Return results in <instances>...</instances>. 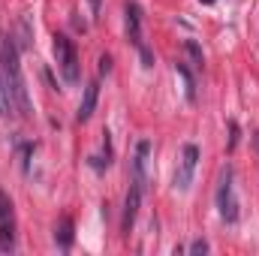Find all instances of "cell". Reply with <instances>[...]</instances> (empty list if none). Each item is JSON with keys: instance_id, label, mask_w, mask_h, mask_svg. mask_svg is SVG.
Segmentation results:
<instances>
[{"instance_id": "5bb4252c", "label": "cell", "mask_w": 259, "mask_h": 256, "mask_svg": "<svg viewBox=\"0 0 259 256\" xmlns=\"http://www.w3.org/2000/svg\"><path fill=\"white\" fill-rule=\"evenodd\" d=\"M190 253H208V241H202V238H199V241H193V244H190Z\"/></svg>"}, {"instance_id": "ba28073f", "label": "cell", "mask_w": 259, "mask_h": 256, "mask_svg": "<svg viewBox=\"0 0 259 256\" xmlns=\"http://www.w3.org/2000/svg\"><path fill=\"white\" fill-rule=\"evenodd\" d=\"M97 100H100V81L94 78V81H88L84 97H81V103H78V112H75V121H78V124L91 121V115H94V109H97Z\"/></svg>"}, {"instance_id": "3957f363", "label": "cell", "mask_w": 259, "mask_h": 256, "mask_svg": "<svg viewBox=\"0 0 259 256\" xmlns=\"http://www.w3.org/2000/svg\"><path fill=\"white\" fill-rule=\"evenodd\" d=\"M217 211L223 223H235L238 220V199H235V175L226 166L220 172V184H217Z\"/></svg>"}, {"instance_id": "9a60e30c", "label": "cell", "mask_w": 259, "mask_h": 256, "mask_svg": "<svg viewBox=\"0 0 259 256\" xmlns=\"http://www.w3.org/2000/svg\"><path fill=\"white\" fill-rule=\"evenodd\" d=\"M106 72H112V58H109V55L100 58V75H106Z\"/></svg>"}, {"instance_id": "4fadbf2b", "label": "cell", "mask_w": 259, "mask_h": 256, "mask_svg": "<svg viewBox=\"0 0 259 256\" xmlns=\"http://www.w3.org/2000/svg\"><path fill=\"white\" fill-rule=\"evenodd\" d=\"M187 52H190V58H193V66L202 69V52H199V46H196L193 39H187Z\"/></svg>"}, {"instance_id": "9c48e42d", "label": "cell", "mask_w": 259, "mask_h": 256, "mask_svg": "<svg viewBox=\"0 0 259 256\" xmlns=\"http://www.w3.org/2000/svg\"><path fill=\"white\" fill-rule=\"evenodd\" d=\"M124 15H127V39L133 46H142V9H139V3L130 0L124 6Z\"/></svg>"}, {"instance_id": "2e32d148", "label": "cell", "mask_w": 259, "mask_h": 256, "mask_svg": "<svg viewBox=\"0 0 259 256\" xmlns=\"http://www.w3.org/2000/svg\"><path fill=\"white\" fill-rule=\"evenodd\" d=\"M91 6H94V15H100V0H91Z\"/></svg>"}, {"instance_id": "52a82bcc", "label": "cell", "mask_w": 259, "mask_h": 256, "mask_svg": "<svg viewBox=\"0 0 259 256\" xmlns=\"http://www.w3.org/2000/svg\"><path fill=\"white\" fill-rule=\"evenodd\" d=\"M142 193H145V190H142L139 184H130L127 199H124V220H121V229H124V235H130V229H133V223H136V217H139Z\"/></svg>"}, {"instance_id": "e0dca14e", "label": "cell", "mask_w": 259, "mask_h": 256, "mask_svg": "<svg viewBox=\"0 0 259 256\" xmlns=\"http://www.w3.org/2000/svg\"><path fill=\"white\" fill-rule=\"evenodd\" d=\"M199 3H214V0H199Z\"/></svg>"}, {"instance_id": "277c9868", "label": "cell", "mask_w": 259, "mask_h": 256, "mask_svg": "<svg viewBox=\"0 0 259 256\" xmlns=\"http://www.w3.org/2000/svg\"><path fill=\"white\" fill-rule=\"evenodd\" d=\"M196 163H199V148H196V145H184L181 160H178V169H175V178H172L175 190H181V193L190 190L193 175H196Z\"/></svg>"}, {"instance_id": "8fae6325", "label": "cell", "mask_w": 259, "mask_h": 256, "mask_svg": "<svg viewBox=\"0 0 259 256\" xmlns=\"http://www.w3.org/2000/svg\"><path fill=\"white\" fill-rule=\"evenodd\" d=\"M175 72L184 78V94H187V100H196V81H193V75H190V69L184 64H175Z\"/></svg>"}, {"instance_id": "8992f818", "label": "cell", "mask_w": 259, "mask_h": 256, "mask_svg": "<svg viewBox=\"0 0 259 256\" xmlns=\"http://www.w3.org/2000/svg\"><path fill=\"white\" fill-rule=\"evenodd\" d=\"M151 151H154V145H151V139H139L136 142V151H133V184H139L142 190L148 187V166H151Z\"/></svg>"}, {"instance_id": "7a4b0ae2", "label": "cell", "mask_w": 259, "mask_h": 256, "mask_svg": "<svg viewBox=\"0 0 259 256\" xmlns=\"http://www.w3.org/2000/svg\"><path fill=\"white\" fill-rule=\"evenodd\" d=\"M55 61H58V69H61L66 84H78V78H81L78 52H75L72 39H66L64 33H55Z\"/></svg>"}, {"instance_id": "5b68a950", "label": "cell", "mask_w": 259, "mask_h": 256, "mask_svg": "<svg viewBox=\"0 0 259 256\" xmlns=\"http://www.w3.org/2000/svg\"><path fill=\"white\" fill-rule=\"evenodd\" d=\"M0 250H15V208L0 190Z\"/></svg>"}, {"instance_id": "30bf717a", "label": "cell", "mask_w": 259, "mask_h": 256, "mask_svg": "<svg viewBox=\"0 0 259 256\" xmlns=\"http://www.w3.org/2000/svg\"><path fill=\"white\" fill-rule=\"evenodd\" d=\"M72 238H75V235H72V217H61V220H58V226H55V241H58V247H61V250H69V247H72Z\"/></svg>"}, {"instance_id": "7c38bea8", "label": "cell", "mask_w": 259, "mask_h": 256, "mask_svg": "<svg viewBox=\"0 0 259 256\" xmlns=\"http://www.w3.org/2000/svg\"><path fill=\"white\" fill-rule=\"evenodd\" d=\"M12 112V97H9V88L3 81V72H0V118Z\"/></svg>"}, {"instance_id": "6da1fadb", "label": "cell", "mask_w": 259, "mask_h": 256, "mask_svg": "<svg viewBox=\"0 0 259 256\" xmlns=\"http://www.w3.org/2000/svg\"><path fill=\"white\" fill-rule=\"evenodd\" d=\"M0 72H3V81H6L9 97H12V109L21 118H30L33 106H30V94H27L21 64H18V46L12 42V36H0Z\"/></svg>"}]
</instances>
